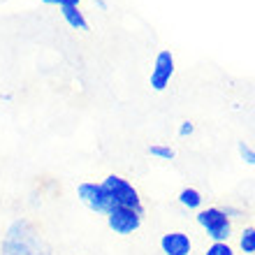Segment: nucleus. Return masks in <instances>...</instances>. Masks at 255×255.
Instances as JSON below:
<instances>
[{"mask_svg":"<svg viewBox=\"0 0 255 255\" xmlns=\"http://www.w3.org/2000/svg\"><path fill=\"white\" fill-rule=\"evenodd\" d=\"M0 255H54L51 246L44 239L42 230L28 218H14L7 225L2 242H0Z\"/></svg>","mask_w":255,"mask_h":255,"instance_id":"obj_1","label":"nucleus"},{"mask_svg":"<svg viewBox=\"0 0 255 255\" xmlns=\"http://www.w3.org/2000/svg\"><path fill=\"white\" fill-rule=\"evenodd\" d=\"M100 183H102V188H105V193L109 195V200H112V207H130V209L144 211L139 190L134 188L128 179H123L119 174H109Z\"/></svg>","mask_w":255,"mask_h":255,"instance_id":"obj_2","label":"nucleus"},{"mask_svg":"<svg viewBox=\"0 0 255 255\" xmlns=\"http://www.w3.org/2000/svg\"><path fill=\"white\" fill-rule=\"evenodd\" d=\"M197 225H200L211 242H230V237L235 232V225L228 216L223 214L221 207H207L197 211Z\"/></svg>","mask_w":255,"mask_h":255,"instance_id":"obj_3","label":"nucleus"},{"mask_svg":"<svg viewBox=\"0 0 255 255\" xmlns=\"http://www.w3.org/2000/svg\"><path fill=\"white\" fill-rule=\"evenodd\" d=\"M107 225L114 235L128 237L137 232L141 228V218H144V211L139 209H130V207H114L112 211H107Z\"/></svg>","mask_w":255,"mask_h":255,"instance_id":"obj_4","label":"nucleus"},{"mask_svg":"<svg viewBox=\"0 0 255 255\" xmlns=\"http://www.w3.org/2000/svg\"><path fill=\"white\" fill-rule=\"evenodd\" d=\"M77 200L93 214H107L112 211V200L109 195L105 193L102 183H95V181H84L77 186Z\"/></svg>","mask_w":255,"mask_h":255,"instance_id":"obj_5","label":"nucleus"},{"mask_svg":"<svg viewBox=\"0 0 255 255\" xmlns=\"http://www.w3.org/2000/svg\"><path fill=\"white\" fill-rule=\"evenodd\" d=\"M172 77H174V56H172V51L162 49V51H158V56H155V61H153L151 79H148L151 81V88L153 91H165L169 86Z\"/></svg>","mask_w":255,"mask_h":255,"instance_id":"obj_6","label":"nucleus"},{"mask_svg":"<svg viewBox=\"0 0 255 255\" xmlns=\"http://www.w3.org/2000/svg\"><path fill=\"white\" fill-rule=\"evenodd\" d=\"M160 251L165 255H190L193 239L186 232H167L160 237Z\"/></svg>","mask_w":255,"mask_h":255,"instance_id":"obj_7","label":"nucleus"},{"mask_svg":"<svg viewBox=\"0 0 255 255\" xmlns=\"http://www.w3.org/2000/svg\"><path fill=\"white\" fill-rule=\"evenodd\" d=\"M61 14L70 28H74V30H88V21H86V16H84V12L79 9V5L61 7Z\"/></svg>","mask_w":255,"mask_h":255,"instance_id":"obj_8","label":"nucleus"},{"mask_svg":"<svg viewBox=\"0 0 255 255\" xmlns=\"http://www.w3.org/2000/svg\"><path fill=\"white\" fill-rule=\"evenodd\" d=\"M202 202H204L202 193L197 188H193V186H188V188H183L181 193H179V204H181L183 209H188V211H200Z\"/></svg>","mask_w":255,"mask_h":255,"instance_id":"obj_9","label":"nucleus"},{"mask_svg":"<svg viewBox=\"0 0 255 255\" xmlns=\"http://www.w3.org/2000/svg\"><path fill=\"white\" fill-rule=\"evenodd\" d=\"M239 249L244 253L255 255V228H244L239 232Z\"/></svg>","mask_w":255,"mask_h":255,"instance_id":"obj_10","label":"nucleus"},{"mask_svg":"<svg viewBox=\"0 0 255 255\" xmlns=\"http://www.w3.org/2000/svg\"><path fill=\"white\" fill-rule=\"evenodd\" d=\"M148 155H153L158 160H174V148L172 146H165V144H153L148 146Z\"/></svg>","mask_w":255,"mask_h":255,"instance_id":"obj_11","label":"nucleus"},{"mask_svg":"<svg viewBox=\"0 0 255 255\" xmlns=\"http://www.w3.org/2000/svg\"><path fill=\"white\" fill-rule=\"evenodd\" d=\"M204 255H237V251L230 246V242H211Z\"/></svg>","mask_w":255,"mask_h":255,"instance_id":"obj_12","label":"nucleus"},{"mask_svg":"<svg viewBox=\"0 0 255 255\" xmlns=\"http://www.w3.org/2000/svg\"><path fill=\"white\" fill-rule=\"evenodd\" d=\"M239 155H242V160L246 162V165H253L255 167V148H251L249 144H244V141H239Z\"/></svg>","mask_w":255,"mask_h":255,"instance_id":"obj_13","label":"nucleus"},{"mask_svg":"<svg viewBox=\"0 0 255 255\" xmlns=\"http://www.w3.org/2000/svg\"><path fill=\"white\" fill-rule=\"evenodd\" d=\"M223 209V214L228 216L230 221H235V218H242L244 216V211L239 207H232V204H225V207H221Z\"/></svg>","mask_w":255,"mask_h":255,"instance_id":"obj_14","label":"nucleus"},{"mask_svg":"<svg viewBox=\"0 0 255 255\" xmlns=\"http://www.w3.org/2000/svg\"><path fill=\"white\" fill-rule=\"evenodd\" d=\"M44 5H56V7H72V5H79L81 0H42Z\"/></svg>","mask_w":255,"mask_h":255,"instance_id":"obj_15","label":"nucleus"},{"mask_svg":"<svg viewBox=\"0 0 255 255\" xmlns=\"http://www.w3.org/2000/svg\"><path fill=\"white\" fill-rule=\"evenodd\" d=\"M193 132H195V126L190 121H183L181 126H179V137H190Z\"/></svg>","mask_w":255,"mask_h":255,"instance_id":"obj_16","label":"nucleus"},{"mask_svg":"<svg viewBox=\"0 0 255 255\" xmlns=\"http://www.w3.org/2000/svg\"><path fill=\"white\" fill-rule=\"evenodd\" d=\"M93 5H95V7H100L102 12H107V0H93Z\"/></svg>","mask_w":255,"mask_h":255,"instance_id":"obj_17","label":"nucleus"}]
</instances>
